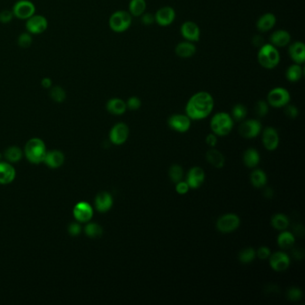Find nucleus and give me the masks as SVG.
<instances>
[{"instance_id": "nucleus-1", "label": "nucleus", "mask_w": 305, "mask_h": 305, "mask_svg": "<svg viewBox=\"0 0 305 305\" xmlns=\"http://www.w3.org/2000/svg\"><path fill=\"white\" fill-rule=\"evenodd\" d=\"M214 107V99L210 93L199 92L194 94L187 102L186 115L193 120H202L210 115Z\"/></svg>"}, {"instance_id": "nucleus-2", "label": "nucleus", "mask_w": 305, "mask_h": 305, "mask_svg": "<svg viewBox=\"0 0 305 305\" xmlns=\"http://www.w3.org/2000/svg\"><path fill=\"white\" fill-rule=\"evenodd\" d=\"M258 62L265 69H273L279 66L280 54L272 44H263L258 52Z\"/></svg>"}, {"instance_id": "nucleus-3", "label": "nucleus", "mask_w": 305, "mask_h": 305, "mask_svg": "<svg viewBox=\"0 0 305 305\" xmlns=\"http://www.w3.org/2000/svg\"><path fill=\"white\" fill-rule=\"evenodd\" d=\"M233 125L234 121L232 116L225 112L217 113L210 121V128L213 133L219 136L227 135L233 128Z\"/></svg>"}, {"instance_id": "nucleus-4", "label": "nucleus", "mask_w": 305, "mask_h": 305, "mask_svg": "<svg viewBox=\"0 0 305 305\" xmlns=\"http://www.w3.org/2000/svg\"><path fill=\"white\" fill-rule=\"evenodd\" d=\"M47 154L46 146L43 141L34 138L27 142L25 146V155L27 159L31 163L39 164L44 161L45 156Z\"/></svg>"}, {"instance_id": "nucleus-5", "label": "nucleus", "mask_w": 305, "mask_h": 305, "mask_svg": "<svg viewBox=\"0 0 305 305\" xmlns=\"http://www.w3.org/2000/svg\"><path fill=\"white\" fill-rule=\"evenodd\" d=\"M132 20H133V16L130 14L129 12H126L124 10H119L111 14L108 23H109V27L112 31L117 32V33H121V32H124L128 30L132 24Z\"/></svg>"}, {"instance_id": "nucleus-6", "label": "nucleus", "mask_w": 305, "mask_h": 305, "mask_svg": "<svg viewBox=\"0 0 305 305\" xmlns=\"http://www.w3.org/2000/svg\"><path fill=\"white\" fill-rule=\"evenodd\" d=\"M291 100L290 93L287 89L282 87H276L270 91L268 97L267 102L270 106L273 107H284L289 104Z\"/></svg>"}, {"instance_id": "nucleus-7", "label": "nucleus", "mask_w": 305, "mask_h": 305, "mask_svg": "<svg viewBox=\"0 0 305 305\" xmlns=\"http://www.w3.org/2000/svg\"><path fill=\"white\" fill-rule=\"evenodd\" d=\"M239 226H240V218L235 214H226L222 216L217 219L216 225L217 229L224 234L234 232V230L238 228Z\"/></svg>"}, {"instance_id": "nucleus-8", "label": "nucleus", "mask_w": 305, "mask_h": 305, "mask_svg": "<svg viewBox=\"0 0 305 305\" xmlns=\"http://www.w3.org/2000/svg\"><path fill=\"white\" fill-rule=\"evenodd\" d=\"M13 15L19 19H28L35 13V6L29 0H20L13 7Z\"/></svg>"}, {"instance_id": "nucleus-9", "label": "nucleus", "mask_w": 305, "mask_h": 305, "mask_svg": "<svg viewBox=\"0 0 305 305\" xmlns=\"http://www.w3.org/2000/svg\"><path fill=\"white\" fill-rule=\"evenodd\" d=\"M261 122L255 119L245 120L239 127V133L243 137L248 139L256 137L261 133Z\"/></svg>"}, {"instance_id": "nucleus-10", "label": "nucleus", "mask_w": 305, "mask_h": 305, "mask_svg": "<svg viewBox=\"0 0 305 305\" xmlns=\"http://www.w3.org/2000/svg\"><path fill=\"white\" fill-rule=\"evenodd\" d=\"M47 28H48V21L42 15L33 14L32 16L27 19V31L31 34L42 33L47 30Z\"/></svg>"}, {"instance_id": "nucleus-11", "label": "nucleus", "mask_w": 305, "mask_h": 305, "mask_svg": "<svg viewBox=\"0 0 305 305\" xmlns=\"http://www.w3.org/2000/svg\"><path fill=\"white\" fill-rule=\"evenodd\" d=\"M182 36L185 40L191 42H196L200 40L201 37V30L196 22L193 21H186L181 25Z\"/></svg>"}, {"instance_id": "nucleus-12", "label": "nucleus", "mask_w": 305, "mask_h": 305, "mask_svg": "<svg viewBox=\"0 0 305 305\" xmlns=\"http://www.w3.org/2000/svg\"><path fill=\"white\" fill-rule=\"evenodd\" d=\"M155 15V22L160 26H168L172 24L176 19V11L171 6H163L159 8Z\"/></svg>"}, {"instance_id": "nucleus-13", "label": "nucleus", "mask_w": 305, "mask_h": 305, "mask_svg": "<svg viewBox=\"0 0 305 305\" xmlns=\"http://www.w3.org/2000/svg\"><path fill=\"white\" fill-rule=\"evenodd\" d=\"M129 136L128 126L124 123H118L113 126L109 133L111 142L115 145H121L126 142Z\"/></svg>"}, {"instance_id": "nucleus-14", "label": "nucleus", "mask_w": 305, "mask_h": 305, "mask_svg": "<svg viewBox=\"0 0 305 305\" xmlns=\"http://www.w3.org/2000/svg\"><path fill=\"white\" fill-rule=\"evenodd\" d=\"M168 125L178 133H186L191 127V119L186 115L176 114L168 118Z\"/></svg>"}, {"instance_id": "nucleus-15", "label": "nucleus", "mask_w": 305, "mask_h": 305, "mask_svg": "<svg viewBox=\"0 0 305 305\" xmlns=\"http://www.w3.org/2000/svg\"><path fill=\"white\" fill-rule=\"evenodd\" d=\"M270 264L275 271H285L290 266V259L285 252H275L270 256Z\"/></svg>"}, {"instance_id": "nucleus-16", "label": "nucleus", "mask_w": 305, "mask_h": 305, "mask_svg": "<svg viewBox=\"0 0 305 305\" xmlns=\"http://www.w3.org/2000/svg\"><path fill=\"white\" fill-rule=\"evenodd\" d=\"M263 145L268 151H275L279 143V133L273 127H267L262 134Z\"/></svg>"}, {"instance_id": "nucleus-17", "label": "nucleus", "mask_w": 305, "mask_h": 305, "mask_svg": "<svg viewBox=\"0 0 305 305\" xmlns=\"http://www.w3.org/2000/svg\"><path fill=\"white\" fill-rule=\"evenodd\" d=\"M204 180H205V172L203 169L199 167H195L188 172L186 183L192 189H197L203 184Z\"/></svg>"}, {"instance_id": "nucleus-18", "label": "nucleus", "mask_w": 305, "mask_h": 305, "mask_svg": "<svg viewBox=\"0 0 305 305\" xmlns=\"http://www.w3.org/2000/svg\"><path fill=\"white\" fill-rule=\"evenodd\" d=\"M288 54L296 64L303 65L305 62V46L302 41H296L289 46Z\"/></svg>"}, {"instance_id": "nucleus-19", "label": "nucleus", "mask_w": 305, "mask_h": 305, "mask_svg": "<svg viewBox=\"0 0 305 305\" xmlns=\"http://www.w3.org/2000/svg\"><path fill=\"white\" fill-rule=\"evenodd\" d=\"M74 216L80 222H87L93 217V209L87 203H79L74 208Z\"/></svg>"}, {"instance_id": "nucleus-20", "label": "nucleus", "mask_w": 305, "mask_h": 305, "mask_svg": "<svg viewBox=\"0 0 305 305\" xmlns=\"http://www.w3.org/2000/svg\"><path fill=\"white\" fill-rule=\"evenodd\" d=\"M270 44L276 48H283L288 46L291 41V35L286 30H277L271 33L270 37Z\"/></svg>"}, {"instance_id": "nucleus-21", "label": "nucleus", "mask_w": 305, "mask_h": 305, "mask_svg": "<svg viewBox=\"0 0 305 305\" xmlns=\"http://www.w3.org/2000/svg\"><path fill=\"white\" fill-rule=\"evenodd\" d=\"M277 22V17L274 13H266L257 20V29L261 32H267L273 29Z\"/></svg>"}, {"instance_id": "nucleus-22", "label": "nucleus", "mask_w": 305, "mask_h": 305, "mask_svg": "<svg viewBox=\"0 0 305 305\" xmlns=\"http://www.w3.org/2000/svg\"><path fill=\"white\" fill-rule=\"evenodd\" d=\"M176 54L177 57L181 58H192L196 53V47L194 42L191 41H182L176 47Z\"/></svg>"}, {"instance_id": "nucleus-23", "label": "nucleus", "mask_w": 305, "mask_h": 305, "mask_svg": "<svg viewBox=\"0 0 305 305\" xmlns=\"http://www.w3.org/2000/svg\"><path fill=\"white\" fill-rule=\"evenodd\" d=\"M113 205V199L108 193L102 192L99 194L95 199V206L99 211L101 212H106L110 209Z\"/></svg>"}, {"instance_id": "nucleus-24", "label": "nucleus", "mask_w": 305, "mask_h": 305, "mask_svg": "<svg viewBox=\"0 0 305 305\" xmlns=\"http://www.w3.org/2000/svg\"><path fill=\"white\" fill-rule=\"evenodd\" d=\"M126 103L118 98L111 99L106 103V109L113 115H123L126 111Z\"/></svg>"}, {"instance_id": "nucleus-25", "label": "nucleus", "mask_w": 305, "mask_h": 305, "mask_svg": "<svg viewBox=\"0 0 305 305\" xmlns=\"http://www.w3.org/2000/svg\"><path fill=\"white\" fill-rule=\"evenodd\" d=\"M64 161H65V156L61 151H50L45 156L44 162L49 166V168H59L60 166H62Z\"/></svg>"}, {"instance_id": "nucleus-26", "label": "nucleus", "mask_w": 305, "mask_h": 305, "mask_svg": "<svg viewBox=\"0 0 305 305\" xmlns=\"http://www.w3.org/2000/svg\"><path fill=\"white\" fill-rule=\"evenodd\" d=\"M15 177V170L10 164L0 163V184L6 185L13 181Z\"/></svg>"}, {"instance_id": "nucleus-27", "label": "nucleus", "mask_w": 305, "mask_h": 305, "mask_svg": "<svg viewBox=\"0 0 305 305\" xmlns=\"http://www.w3.org/2000/svg\"><path fill=\"white\" fill-rule=\"evenodd\" d=\"M206 159L208 163L212 165L214 168H222L225 166V157L220 151H217L215 149H211L207 151L206 153Z\"/></svg>"}, {"instance_id": "nucleus-28", "label": "nucleus", "mask_w": 305, "mask_h": 305, "mask_svg": "<svg viewBox=\"0 0 305 305\" xmlns=\"http://www.w3.org/2000/svg\"><path fill=\"white\" fill-rule=\"evenodd\" d=\"M304 75V70L301 65L299 64H293L290 67H288L286 71V77L288 82L291 83H297L302 79Z\"/></svg>"}, {"instance_id": "nucleus-29", "label": "nucleus", "mask_w": 305, "mask_h": 305, "mask_svg": "<svg viewBox=\"0 0 305 305\" xmlns=\"http://www.w3.org/2000/svg\"><path fill=\"white\" fill-rule=\"evenodd\" d=\"M146 7L145 0H131L129 3V13L132 16L139 17L144 13Z\"/></svg>"}, {"instance_id": "nucleus-30", "label": "nucleus", "mask_w": 305, "mask_h": 305, "mask_svg": "<svg viewBox=\"0 0 305 305\" xmlns=\"http://www.w3.org/2000/svg\"><path fill=\"white\" fill-rule=\"evenodd\" d=\"M260 154L254 149H248L243 154V162L248 168H255L260 162Z\"/></svg>"}, {"instance_id": "nucleus-31", "label": "nucleus", "mask_w": 305, "mask_h": 305, "mask_svg": "<svg viewBox=\"0 0 305 305\" xmlns=\"http://www.w3.org/2000/svg\"><path fill=\"white\" fill-rule=\"evenodd\" d=\"M251 182L254 187L261 188L267 183V176L261 169H255L251 174Z\"/></svg>"}, {"instance_id": "nucleus-32", "label": "nucleus", "mask_w": 305, "mask_h": 305, "mask_svg": "<svg viewBox=\"0 0 305 305\" xmlns=\"http://www.w3.org/2000/svg\"><path fill=\"white\" fill-rule=\"evenodd\" d=\"M295 241H296L295 235L290 232H283L279 234L278 237V243L281 249L292 248Z\"/></svg>"}, {"instance_id": "nucleus-33", "label": "nucleus", "mask_w": 305, "mask_h": 305, "mask_svg": "<svg viewBox=\"0 0 305 305\" xmlns=\"http://www.w3.org/2000/svg\"><path fill=\"white\" fill-rule=\"evenodd\" d=\"M289 219L288 217L284 214H276L274 217L271 219V225L274 227L275 229L282 230L287 229L289 226Z\"/></svg>"}, {"instance_id": "nucleus-34", "label": "nucleus", "mask_w": 305, "mask_h": 305, "mask_svg": "<svg viewBox=\"0 0 305 305\" xmlns=\"http://www.w3.org/2000/svg\"><path fill=\"white\" fill-rule=\"evenodd\" d=\"M255 257H256V252L253 248H245L239 253V261L242 263L247 264V263H251L255 259Z\"/></svg>"}, {"instance_id": "nucleus-35", "label": "nucleus", "mask_w": 305, "mask_h": 305, "mask_svg": "<svg viewBox=\"0 0 305 305\" xmlns=\"http://www.w3.org/2000/svg\"><path fill=\"white\" fill-rule=\"evenodd\" d=\"M168 174H169V177H170L171 181L175 184H177V183L182 181V179H183L184 170L179 165H173L172 167L169 168Z\"/></svg>"}, {"instance_id": "nucleus-36", "label": "nucleus", "mask_w": 305, "mask_h": 305, "mask_svg": "<svg viewBox=\"0 0 305 305\" xmlns=\"http://www.w3.org/2000/svg\"><path fill=\"white\" fill-rule=\"evenodd\" d=\"M247 115V108L243 104H236L232 109V118L236 121H243Z\"/></svg>"}, {"instance_id": "nucleus-37", "label": "nucleus", "mask_w": 305, "mask_h": 305, "mask_svg": "<svg viewBox=\"0 0 305 305\" xmlns=\"http://www.w3.org/2000/svg\"><path fill=\"white\" fill-rule=\"evenodd\" d=\"M4 155L10 162H18L22 159V152L18 147H10L5 151Z\"/></svg>"}, {"instance_id": "nucleus-38", "label": "nucleus", "mask_w": 305, "mask_h": 305, "mask_svg": "<svg viewBox=\"0 0 305 305\" xmlns=\"http://www.w3.org/2000/svg\"><path fill=\"white\" fill-rule=\"evenodd\" d=\"M85 233L92 238H97L102 236L103 230L102 226L96 223H91L85 226Z\"/></svg>"}, {"instance_id": "nucleus-39", "label": "nucleus", "mask_w": 305, "mask_h": 305, "mask_svg": "<svg viewBox=\"0 0 305 305\" xmlns=\"http://www.w3.org/2000/svg\"><path fill=\"white\" fill-rule=\"evenodd\" d=\"M50 97L53 99L56 102H63L67 97L66 92L60 86H55L50 91Z\"/></svg>"}, {"instance_id": "nucleus-40", "label": "nucleus", "mask_w": 305, "mask_h": 305, "mask_svg": "<svg viewBox=\"0 0 305 305\" xmlns=\"http://www.w3.org/2000/svg\"><path fill=\"white\" fill-rule=\"evenodd\" d=\"M254 110H255V113H256L258 116H260V117L265 116L268 114V112H269V104H268V102H265V101H259V102H257L256 104H255V107H254Z\"/></svg>"}, {"instance_id": "nucleus-41", "label": "nucleus", "mask_w": 305, "mask_h": 305, "mask_svg": "<svg viewBox=\"0 0 305 305\" xmlns=\"http://www.w3.org/2000/svg\"><path fill=\"white\" fill-rule=\"evenodd\" d=\"M32 43V38L28 32L22 33L18 38V44L22 48H29Z\"/></svg>"}, {"instance_id": "nucleus-42", "label": "nucleus", "mask_w": 305, "mask_h": 305, "mask_svg": "<svg viewBox=\"0 0 305 305\" xmlns=\"http://www.w3.org/2000/svg\"><path fill=\"white\" fill-rule=\"evenodd\" d=\"M142 106V101L138 97L129 98L128 101L126 102V106L130 110H137Z\"/></svg>"}, {"instance_id": "nucleus-43", "label": "nucleus", "mask_w": 305, "mask_h": 305, "mask_svg": "<svg viewBox=\"0 0 305 305\" xmlns=\"http://www.w3.org/2000/svg\"><path fill=\"white\" fill-rule=\"evenodd\" d=\"M302 297H303V293H302L301 289L299 288H290L288 291V298L291 301H299L301 300Z\"/></svg>"}, {"instance_id": "nucleus-44", "label": "nucleus", "mask_w": 305, "mask_h": 305, "mask_svg": "<svg viewBox=\"0 0 305 305\" xmlns=\"http://www.w3.org/2000/svg\"><path fill=\"white\" fill-rule=\"evenodd\" d=\"M285 115H287L288 118L295 119L299 115V111L297 109V106L288 104L287 106H285Z\"/></svg>"}, {"instance_id": "nucleus-45", "label": "nucleus", "mask_w": 305, "mask_h": 305, "mask_svg": "<svg viewBox=\"0 0 305 305\" xmlns=\"http://www.w3.org/2000/svg\"><path fill=\"white\" fill-rule=\"evenodd\" d=\"M13 16L14 15H13V11L4 10L0 13V22L2 23H8L12 21Z\"/></svg>"}, {"instance_id": "nucleus-46", "label": "nucleus", "mask_w": 305, "mask_h": 305, "mask_svg": "<svg viewBox=\"0 0 305 305\" xmlns=\"http://www.w3.org/2000/svg\"><path fill=\"white\" fill-rule=\"evenodd\" d=\"M257 256L259 257L261 260H266L268 258H270L271 255V252L270 250L266 246H262V247L259 248V250L256 252Z\"/></svg>"}, {"instance_id": "nucleus-47", "label": "nucleus", "mask_w": 305, "mask_h": 305, "mask_svg": "<svg viewBox=\"0 0 305 305\" xmlns=\"http://www.w3.org/2000/svg\"><path fill=\"white\" fill-rule=\"evenodd\" d=\"M142 22L144 25H151L155 22V15L153 13H143L142 15Z\"/></svg>"}, {"instance_id": "nucleus-48", "label": "nucleus", "mask_w": 305, "mask_h": 305, "mask_svg": "<svg viewBox=\"0 0 305 305\" xmlns=\"http://www.w3.org/2000/svg\"><path fill=\"white\" fill-rule=\"evenodd\" d=\"M189 186L187 185L186 182L180 181L179 183H177V186H176V190L179 195H186V193L189 190Z\"/></svg>"}, {"instance_id": "nucleus-49", "label": "nucleus", "mask_w": 305, "mask_h": 305, "mask_svg": "<svg viewBox=\"0 0 305 305\" xmlns=\"http://www.w3.org/2000/svg\"><path fill=\"white\" fill-rule=\"evenodd\" d=\"M206 142L208 146L214 148L217 145V139L215 133H209L206 137Z\"/></svg>"}, {"instance_id": "nucleus-50", "label": "nucleus", "mask_w": 305, "mask_h": 305, "mask_svg": "<svg viewBox=\"0 0 305 305\" xmlns=\"http://www.w3.org/2000/svg\"><path fill=\"white\" fill-rule=\"evenodd\" d=\"M68 231H69V234H71V235H78L80 234V232H81V226L78 224L74 223V224H71L69 226Z\"/></svg>"}, {"instance_id": "nucleus-51", "label": "nucleus", "mask_w": 305, "mask_h": 305, "mask_svg": "<svg viewBox=\"0 0 305 305\" xmlns=\"http://www.w3.org/2000/svg\"><path fill=\"white\" fill-rule=\"evenodd\" d=\"M252 44L256 46V47H260L261 48V46L264 44L263 39L261 38V36H254L253 39H252Z\"/></svg>"}, {"instance_id": "nucleus-52", "label": "nucleus", "mask_w": 305, "mask_h": 305, "mask_svg": "<svg viewBox=\"0 0 305 305\" xmlns=\"http://www.w3.org/2000/svg\"><path fill=\"white\" fill-rule=\"evenodd\" d=\"M293 255L296 259H302L304 257V251L301 248H297L295 250H293Z\"/></svg>"}, {"instance_id": "nucleus-53", "label": "nucleus", "mask_w": 305, "mask_h": 305, "mask_svg": "<svg viewBox=\"0 0 305 305\" xmlns=\"http://www.w3.org/2000/svg\"><path fill=\"white\" fill-rule=\"evenodd\" d=\"M41 85L44 88H50L51 85H52V82L49 78H43L41 81Z\"/></svg>"}, {"instance_id": "nucleus-54", "label": "nucleus", "mask_w": 305, "mask_h": 305, "mask_svg": "<svg viewBox=\"0 0 305 305\" xmlns=\"http://www.w3.org/2000/svg\"><path fill=\"white\" fill-rule=\"evenodd\" d=\"M295 233L298 235V236H304L305 234V229H304V226L302 225H298L297 227L295 228Z\"/></svg>"}, {"instance_id": "nucleus-55", "label": "nucleus", "mask_w": 305, "mask_h": 305, "mask_svg": "<svg viewBox=\"0 0 305 305\" xmlns=\"http://www.w3.org/2000/svg\"><path fill=\"white\" fill-rule=\"evenodd\" d=\"M263 195L265 196L266 198H272V196H273V191L271 188H267L265 191H264V193H263Z\"/></svg>"}]
</instances>
